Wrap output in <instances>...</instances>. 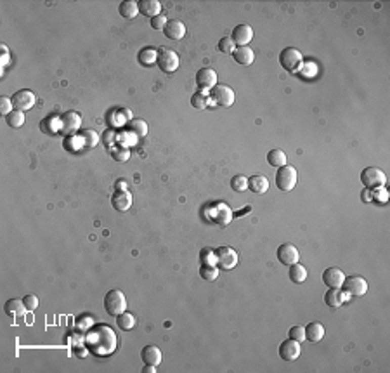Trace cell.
<instances>
[{
	"mask_svg": "<svg viewBox=\"0 0 390 373\" xmlns=\"http://www.w3.org/2000/svg\"><path fill=\"white\" fill-rule=\"evenodd\" d=\"M83 346L92 354L106 358V356H111L116 351L118 342H116V334L113 331V328L106 323H99V325H94L87 331Z\"/></svg>",
	"mask_w": 390,
	"mask_h": 373,
	"instance_id": "obj_1",
	"label": "cell"
},
{
	"mask_svg": "<svg viewBox=\"0 0 390 373\" xmlns=\"http://www.w3.org/2000/svg\"><path fill=\"white\" fill-rule=\"evenodd\" d=\"M104 309L108 314L118 316L123 311H127V297L121 290H109L104 295Z\"/></svg>",
	"mask_w": 390,
	"mask_h": 373,
	"instance_id": "obj_2",
	"label": "cell"
},
{
	"mask_svg": "<svg viewBox=\"0 0 390 373\" xmlns=\"http://www.w3.org/2000/svg\"><path fill=\"white\" fill-rule=\"evenodd\" d=\"M361 182L363 186L371 191V189H376V188H383L385 182H387V176L381 169H376V167H366L361 174Z\"/></svg>",
	"mask_w": 390,
	"mask_h": 373,
	"instance_id": "obj_3",
	"label": "cell"
},
{
	"mask_svg": "<svg viewBox=\"0 0 390 373\" xmlns=\"http://www.w3.org/2000/svg\"><path fill=\"white\" fill-rule=\"evenodd\" d=\"M279 63L288 73H295L302 66V52L295 47H286L279 52Z\"/></svg>",
	"mask_w": 390,
	"mask_h": 373,
	"instance_id": "obj_4",
	"label": "cell"
},
{
	"mask_svg": "<svg viewBox=\"0 0 390 373\" xmlns=\"http://www.w3.org/2000/svg\"><path fill=\"white\" fill-rule=\"evenodd\" d=\"M217 267L222 271H233L238 266V252L231 246H219L215 250Z\"/></svg>",
	"mask_w": 390,
	"mask_h": 373,
	"instance_id": "obj_5",
	"label": "cell"
},
{
	"mask_svg": "<svg viewBox=\"0 0 390 373\" xmlns=\"http://www.w3.org/2000/svg\"><path fill=\"white\" fill-rule=\"evenodd\" d=\"M276 186L281 191H291L296 186V170L291 165H284V167L278 169L276 174Z\"/></svg>",
	"mask_w": 390,
	"mask_h": 373,
	"instance_id": "obj_6",
	"label": "cell"
},
{
	"mask_svg": "<svg viewBox=\"0 0 390 373\" xmlns=\"http://www.w3.org/2000/svg\"><path fill=\"white\" fill-rule=\"evenodd\" d=\"M156 66L163 73H174L179 68V56L172 51V49L160 47V51H158Z\"/></svg>",
	"mask_w": 390,
	"mask_h": 373,
	"instance_id": "obj_7",
	"label": "cell"
},
{
	"mask_svg": "<svg viewBox=\"0 0 390 373\" xmlns=\"http://www.w3.org/2000/svg\"><path fill=\"white\" fill-rule=\"evenodd\" d=\"M210 97H212V101L217 106H226V108L233 106L234 99H236L234 91L229 85H215L212 91H210Z\"/></svg>",
	"mask_w": 390,
	"mask_h": 373,
	"instance_id": "obj_8",
	"label": "cell"
},
{
	"mask_svg": "<svg viewBox=\"0 0 390 373\" xmlns=\"http://www.w3.org/2000/svg\"><path fill=\"white\" fill-rule=\"evenodd\" d=\"M342 290L351 297H363L368 292V281L363 276H349L343 279Z\"/></svg>",
	"mask_w": 390,
	"mask_h": 373,
	"instance_id": "obj_9",
	"label": "cell"
},
{
	"mask_svg": "<svg viewBox=\"0 0 390 373\" xmlns=\"http://www.w3.org/2000/svg\"><path fill=\"white\" fill-rule=\"evenodd\" d=\"M82 125V118L76 111H66L59 116V131L64 136H75V132Z\"/></svg>",
	"mask_w": 390,
	"mask_h": 373,
	"instance_id": "obj_10",
	"label": "cell"
},
{
	"mask_svg": "<svg viewBox=\"0 0 390 373\" xmlns=\"http://www.w3.org/2000/svg\"><path fill=\"white\" fill-rule=\"evenodd\" d=\"M11 99H12V104H14V109L26 111V109H31L35 106L36 97L30 89H21V91H16Z\"/></svg>",
	"mask_w": 390,
	"mask_h": 373,
	"instance_id": "obj_11",
	"label": "cell"
},
{
	"mask_svg": "<svg viewBox=\"0 0 390 373\" xmlns=\"http://www.w3.org/2000/svg\"><path fill=\"white\" fill-rule=\"evenodd\" d=\"M276 255H278V261L281 262L283 266H288V267L295 264V262H298L300 259L298 248H296L293 243H283V245H279Z\"/></svg>",
	"mask_w": 390,
	"mask_h": 373,
	"instance_id": "obj_12",
	"label": "cell"
},
{
	"mask_svg": "<svg viewBox=\"0 0 390 373\" xmlns=\"http://www.w3.org/2000/svg\"><path fill=\"white\" fill-rule=\"evenodd\" d=\"M196 84L201 91H212L217 85V73L212 68H201L196 73Z\"/></svg>",
	"mask_w": 390,
	"mask_h": 373,
	"instance_id": "obj_13",
	"label": "cell"
},
{
	"mask_svg": "<svg viewBox=\"0 0 390 373\" xmlns=\"http://www.w3.org/2000/svg\"><path fill=\"white\" fill-rule=\"evenodd\" d=\"M300 356V342L293 339H288L279 344V358L284 361H295Z\"/></svg>",
	"mask_w": 390,
	"mask_h": 373,
	"instance_id": "obj_14",
	"label": "cell"
},
{
	"mask_svg": "<svg viewBox=\"0 0 390 373\" xmlns=\"http://www.w3.org/2000/svg\"><path fill=\"white\" fill-rule=\"evenodd\" d=\"M233 42L236 44L238 47H246L253 38V30L248 24H238L236 28L233 30Z\"/></svg>",
	"mask_w": 390,
	"mask_h": 373,
	"instance_id": "obj_15",
	"label": "cell"
},
{
	"mask_svg": "<svg viewBox=\"0 0 390 373\" xmlns=\"http://www.w3.org/2000/svg\"><path fill=\"white\" fill-rule=\"evenodd\" d=\"M343 279H345V274L338 267H328L323 273V281L328 288H342Z\"/></svg>",
	"mask_w": 390,
	"mask_h": 373,
	"instance_id": "obj_16",
	"label": "cell"
},
{
	"mask_svg": "<svg viewBox=\"0 0 390 373\" xmlns=\"http://www.w3.org/2000/svg\"><path fill=\"white\" fill-rule=\"evenodd\" d=\"M349 299H351V295L345 294L342 288H330L324 294V302H326V306L331 307V309L340 307L345 301H349Z\"/></svg>",
	"mask_w": 390,
	"mask_h": 373,
	"instance_id": "obj_17",
	"label": "cell"
},
{
	"mask_svg": "<svg viewBox=\"0 0 390 373\" xmlns=\"http://www.w3.org/2000/svg\"><path fill=\"white\" fill-rule=\"evenodd\" d=\"M163 33L166 38H170V40H182L186 35V26H184V23L179 21V19H170V21H166V24H165Z\"/></svg>",
	"mask_w": 390,
	"mask_h": 373,
	"instance_id": "obj_18",
	"label": "cell"
},
{
	"mask_svg": "<svg viewBox=\"0 0 390 373\" xmlns=\"http://www.w3.org/2000/svg\"><path fill=\"white\" fill-rule=\"evenodd\" d=\"M111 203L113 209L118 210V212H127V210L132 206V193L128 189L125 191H115V194L111 196Z\"/></svg>",
	"mask_w": 390,
	"mask_h": 373,
	"instance_id": "obj_19",
	"label": "cell"
},
{
	"mask_svg": "<svg viewBox=\"0 0 390 373\" xmlns=\"http://www.w3.org/2000/svg\"><path fill=\"white\" fill-rule=\"evenodd\" d=\"M141 359L144 364L149 366H160L161 363V351L156 346H144L141 351Z\"/></svg>",
	"mask_w": 390,
	"mask_h": 373,
	"instance_id": "obj_20",
	"label": "cell"
},
{
	"mask_svg": "<svg viewBox=\"0 0 390 373\" xmlns=\"http://www.w3.org/2000/svg\"><path fill=\"white\" fill-rule=\"evenodd\" d=\"M26 306H24L23 299H9L6 304H4V313H6L9 318H19L26 313Z\"/></svg>",
	"mask_w": 390,
	"mask_h": 373,
	"instance_id": "obj_21",
	"label": "cell"
},
{
	"mask_svg": "<svg viewBox=\"0 0 390 373\" xmlns=\"http://www.w3.org/2000/svg\"><path fill=\"white\" fill-rule=\"evenodd\" d=\"M139 12L142 16H146V18L153 19L161 14V4L158 0H141Z\"/></svg>",
	"mask_w": 390,
	"mask_h": 373,
	"instance_id": "obj_22",
	"label": "cell"
},
{
	"mask_svg": "<svg viewBox=\"0 0 390 373\" xmlns=\"http://www.w3.org/2000/svg\"><path fill=\"white\" fill-rule=\"evenodd\" d=\"M233 58L238 64H241V66H248V64L253 63L255 54L248 46L246 47H236L234 49V52H233Z\"/></svg>",
	"mask_w": 390,
	"mask_h": 373,
	"instance_id": "obj_23",
	"label": "cell"
},
{
	"mask_svg": "<svg viewBox=\"0 0 390 373\" xmlns=\"http://www.w3.org/2000/svg\"><path fill=\"white\" fill-rule=\"evenodd\" d=\"M304 328H306V339L309 340V342H319V340H323L324 326L321 325L319 321H312Z\"/></svg>",
	"mask_w": 390,
	"mask_h": 373,
	"instance_id": "obj_24",
	"label": "cell"
},
{
	"mask_svg": "<svg viewBox=\"0 0 390 373\" xmlns=\"http://www.w3.org/2000/svg\"><path fill=\"white\" fill-rule=\"evenodd\" d=\"M248 189H251V191L257 194H262L269 189V181H267L266 176H260V174L251 176L248 179Z\"/></svg>",
	"mask_w": 390,
	"mask_h": 373,
	"instance_id": "obj_25",
	"label": "cell"
},
{
	"mask_svg": "<svg viewBox=\"0 0 390 373\" xmlns=\"http://www.w3.org/2000/svg\"><path fill=\"white\" fill-rule=\"evenodd\" d=\"M118 11L123 19H134L139 14V4L134 2V0H123V2L120 4Z\"/></svg>",
	"mask_w": 390,
	"mask_h": 373,
	"instance_id": "obj_26",
	"label": "cell"
},
{
	"mask_svg": "<svg viewBox=\"0 0 390 373\" xmlns=\"http://www.w3.org/2000/svg\"><path fill=\"white\" fill-rule=\"evenodd\" d=\"M137 59H139V63L144 64V66H153V64H156L158 51L154 47H144L141 49V52L137 54Z\"/></svg>",
	"mask_w": 390,
	"mask_h": 373,
	"instance_id": "obj_27",
	"label": "cell"
},
{
	"mask_svg": "<svg viewBox=\"0 0 390 373\" xmlns=\"http://www.w3.org/2000/svg\"><path fill=\"white\" fill-rule=\"evenodd\" d=\"M267 163L276 169L284 167V165H286V153H284L283 149H271V151L267 153Z\"/></svg>",
	"mask_w": 390,
	"mask_h": 373,
	"instance_id": "obj_28",
	"label": "cell"
},
{
	"mask_svg": "<svg viewBox=\"0 0 390 373\" xmlns=\"http://www.w3.org/2000/svg\"><path fill=\"white\" fill-rule=\"evenodd\" d=\"M288 276L293 283H304L307 279V269L302 264L295 262V264L290 266V271H288Z\"/></svg>",
	"mask_w": 390,
	"mask_h": 373,
	"instance_id": "obj_29",
	"label": "cell"
},
{
	"mask_svg": "<svg viewBox=\"0 0 390 373\" xmlns=\"http://www.w3.org/2000/svg\"><path fill=\"white\" fill-rule=\"evenodd\" d=\"M116 326H120V330H132L134 326H136V318H134V314L127 313V311H123L121 314L116 316Z\"/></svg>",
	"mask_w": 390,
	"mask_h": 373,
	"instance_id": "obj_30",
	"label": "cell"
},
{
	"mask_svg": "<svg viewBox=\"0 0 390 373\" xmlns=\"http://www.w3.org/2000/svg\"><path fill=\"white\" fill-rule=\"evenodd\" d=\"M128 131L137 137H144L148 134V123L141 118H134L128 121Z\"/></svg>",
	"mask_w": 390,
	"mask_h": 373,
	"instance_id": "obj_31",
	"label": "cell"
},
{
	"mask_svg": "<svg viewBox=\"0 0 390 373\" xmlns=\"http://www.w3.org/2000/svg\"><path fill=\"white\" fill-rule=\"evenodd\" d=\"M200 276L205 279V281H215V279L219 278V267L215 264H201Z\"/></svg>",
	"mask_w": 390,
	"mask_h": 373,
	"instance_id": "obj_32",
	"label": "cell"
},
{
	"mask_svg": "<svg viewBox=\"0 0 390 373\" xmlns=\"http://www.w3.org/2000/svg\"><path fill=\"white\" fill-rule=\"evenodd\" d=\"M6 121L11 129H19L24 123V113L19 111V109H14L6 116Z\"/></svg>",
	"mask_w": 390,
	"mask_h": 373,
	"instance_id": "obj_33",
	"label": "cell"
},
{
	"mask_svg": "<svg viewBox=\"0 0 390 373\" xmlns=\"http://www.w3.org/2000/svg\"><path fill=\"white\" fill-rule=\"evenodd\" d=\"M191 104L196 109H205L208 106V96H206V92H196V94L191 97Z\"/></svg>",
	"mask_w": 390,
	"mask_h": 373,
	"instance_id": "obj_34",
	"label": "cell"
},
{
	"mask_svg": "<svg viewBox=\"0 0 390 373\" xmlns=\"http://www.w3.org/2000/svg\"><path fill=\"white\" fill-rule=\"evenodd\" d=\"M92 326H94V318H92L91 314L78 316V319H76V328H78L80 331H89Z\"/></svg>",
	"mask_w": 390,
	"mask_h": 373,
	"instance_id": "obj_35",
	"label": "cell"
},
{
	"mask_svg": "<svg viewBox=\"0 0 390 373\" xmlns=\"http://www.w3.org/2000/svg\"><path fill=\"white\" fill-rule=\"evenodd\" d=\"M82 139L87 148H96V146L99 144V136H97V132L91 131V129H87V131L82 132Z\"/></svg>",
	"mask_w": 390,
	"mask_h": 373,
	"instance_id": "obj_36",
	"label": "cell"
},
{
	"mask_svg": "<svg viewBox=\"0 0 390 373\" xmlns=\"http://www.w3.org/2000/svg\"><path fill=\"white\" fill-rule=\"evenodd\" d=\"M231 188L234 189V191H245V189H248V177L245 176H234L233 179H231Z\"/></svg>",
	"mask_w": 390,
	"mask_h": 373,
	"instance_id": "obj_37",
	"label": "cell"
},
{
	"mask_svg": "<svg viewBox=\"0 0 390 373\" xmlns=\"http://www.w3.org/2000/svg\"><path fill=\"white\" fill-rule=\"evenodd\" d=\"M234 49H236V44L233 42L231 36H224V38L219 40V51L224 52V54H233Z\"/></svg>",
	"mask_w": 390,
	"mask_h": 373,
	"instance_id": "obj_38",
	"label": "cell"
},
{
	"mask_svg": "<svg viewBox=\"0 0 390 373\" xmlns=\"http://www.w3.org/2000/svg\"><path fill=\"white\" fill-rule=\"evenodd\" d=\"M300 75L304 76V78H314L316 73H318V66H316L314 63H302V66H300Z\"/></svg>",
	"mask_w": 390,
	"mask_h": 373,
	"instance_id": "obj_39",
	"label": "cell"
},
{
	"mask_svg": "<svg viewBox=\"0 0 390 373\" xmlns=\"http://www.w3.org/2000/svg\"><path fill=\"white\" fill-rule=\"evenodd\" d=\"M200 259H201V264H217V257H215V250L206 246V248L201 250L200 254Z\"/></svg>",
	"mask_w": 390,
	"mask_h": 373,
	"instance_id": "obj_40",
	"label": "cell"
},
{
	"mask_svg": "<svg viewBox=\"0 0 390 373\" xmlns=\"http://www.w3.org/2000/svg\"><path fill=\"white\" fill-rule=\"evenodd\" d=\"M288 335H290V339L296 340V342H304L306 340V328L304 326H291L290 331H288Z\"/></svg>",
	"mask_w": 390,
	"mask_h": 373,
	"instance_id": "obj_41",
	"label": "cell"
},
{
	"mask_svg": "<svg viewBox=\"0 0 390 373\" xmlns=\"http://www.w3.org/2000/svg\"><path fill=\"white\" fill-rule=\"evenodd\" d=\"M23 302H24V306H26V309L30 311H35L36 307H38V297L36 295H33V294H28V295H24L23 297Z\"/></svg>",
	"mask_w": 390,
	"mask_h": 373,
	"instance_id": "obj_42",
	"label": "cell"
},
{
	"mask_svg": "<svg viewBox=\"0 0 390 373\" xmlns=\"http://www.w3.org/2000/svg\"><path fill=\"white\" fill-rule=\"evenodd\" d=\"M11 111H14V104H12V99L11 97H2L0 99V113L4 116H7Z\"/></svg>",
	"mask_w": 390,
	"mask_h": 373,
	"instance_id": "obj_43",
	"label": "cell"
},
{
	"mask_svg": "<svg viewBox=\"0 0 390 373\" xmlns=\"http://www.w3.org/2000/svg\"><path fill=\"white\" fill-rule=\"evenodd\" d=\"M111 153H113V158H115L116 161H127V160H128V156H130L128 149H127V148H123V146H120V148L113 149Z\"/></svg>",
	"mask_w": 390,
	"mask_h": 373,
	"instance_id": "obj_44",
	"label": "cell"
},
{
	"mask_svg": "<svg viewBox=\"0 0 390 373\" xmlns=\"http://www.w3.org/2000/svg\"><path fill=\"white\" fill-rule=\"evenodd\" d=\"M166 21H168V19H166L163 14H160V16H156V18H153L151 21H149V24H151L153 30L160 31V30H165V24H166Z\"/></svg>",
	"mask_w": 390,
	"mask_h": 373,
	"instance_id": "obj_45",
	"label": "cell"
},
{
	"mask_svg": "<svg viewBox=\"0 0 390 373\" xmlns=\"http://www.w3.org/2000/svg\"><path fill=\"white\" fill-rule=\"evenodd\" d=\"M373 191V200H376L378 203H387V198H388V194H387V189L385 188H376V189H371Z\"/></svg>",
	"mask_w": 390,
	"mask_h": 373,
	"instance_id": "obj_46",
	"label": "cell"
},
{
	"mask_svg": "<svg viewBox=\"0 0 390 373\" xmlns=\"http://www.w3.org/2000/svg\"><path fill=\"white\" fill-rule=\"evenodd\" d=\"M101 141H103V144H106V146H111L113 143L116 141V134H115V131H106L103 134V137H101Z\"/></svg>",
	"mask_w": 390,
	"mask_h": 373,
	"instance_id": "obj_47",
	"label": "cell"
},
{
	"mask_svg": "<svg viewBox=\"0 0 390 373\" xmlns=\"http://www.w3.org/2000/svg\"><path fill=\"white\" fill-rule=\"evenodd\" d=\"M0 49H2V64L6 66V64H9V58H11V54H9V49H7V46H0Z\"/></svg>",
	"mask_w": 390,
	"mask_h": 373,
	"instance_id": "obj_48",
	"label": "cell"
},
{
	"mask_svg": "<svg viewBox=\"0 0 390 373\" xmlns=\"http://www.w3.org/2000/svg\"><path fill=\"white\" fill-rule=\"evenodd\" d=\"M116 191H125V189H127L128 188V186H127V181H123V179H118V181H116Z\"/></svg>",
	"mask_w": 390,
	"mask_h": 373,
	"instance_id": "obj_49",
	"label": "cell"
},
{
	"mask_svg": "<svg viewBox=\"0 0 390 373\" xmlns=\"http://www.w3.org/2000/svg\"><path fill=\"white\" fill-rule=\"evenodd\" d=\"M142 371L144 373H154L156 371V366H149V364H146V366L142 368Z\"/></svg>",
	"mask_w": 390,
	"mask_h": 373,
	"instance_id": "obj_50",
	"label": "cell"
},
{
	"mask_svg": "<svg viewBox=\"0 0 390 373\" xmlns=\"http://www.w3.org/2000/svg\"><path fill=\"white\" fill-rule=\"evenodd\" d=\"M250 210H251V206H246V209H245V210H241V212H236V216H238V217H241V216H243V214L250 212Z\"/></svg>",
	"mask_w": 390,
	"mask_h": 373,
	"instance_id": "obj_51",
	"label": "cell"
}]
</instances>
